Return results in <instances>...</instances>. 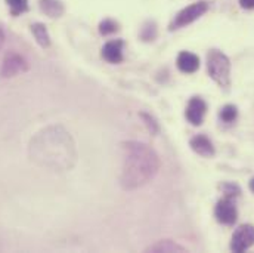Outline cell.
<instances>
[{
	"mask_svg": "<svg viewBox=\"0 0 254 253\" xmlns=\"http://www.w3.org/2000/svg\"><path fill=\"white\" fill-rule=\"evenodd\" d=\"M219 117H220V120L225 122V123H232V122H235L237 117H238V108H237L235 105H232V104H228V105H225V107L220 110Z\"/></svg>",
	"mask_w": 254,
	"mask_h": 253,
	"instance_id": "5bb4252c",
	"label": "cell"
},
{
	"mask_svg": "<svg viewBox=\"0 0 254 253\" xmlns=\"http://www.w3.org/2000/svg\"><path fill=\"white\" fill-rule=\"evenodd\" d=\"M123 150L122 187L127 191L140 188L157 175L160 168L158 156L142 142H127L123 145Z\"/></svg>",
	"mask_w": 254,
	"mask_h": 253,
	"instance_id": "6da1fadb",
	"label": "cell"
},
{
	"mask_svg": "<svg viewBox=\"0 0 254 253\" xmlns=\"http://www.w3.org/2000/svg\"><path fill=\"white\" fill-rule=\"evenodd\" d=\"M205 113H207V104L204 102V99H201L199 96L190 98L188 105H187V111H185V116L190 125H193V126L202 125Z\"/></svg>",
	"mask_w": 254,
	"mask_h": 253,
	"instance_id": "8992f818",
	"label": "cell"
},
{
	"mask_svg": "<svg viewBox=\"0 0 254 253\" xmlns=\"http://www.w3.org/2000/svg\"><path fill=\"white\" fill-rule=\"evenodd\" d=\"M250 190H252L254 192V178H253V179H252V181H250Z\"/></svg>",
	"mask_w": 254,
	"mask_h": 253,
	"instance_id": "44dd1931",
	"label": "cell"
},
{
	"mask_svg": "<svg viewBox=\"0 0 254 253\" xmlns=\"http://www.w3.org/2000/svg\"><path fill=\"white\" fill-rule=\"evenodd\" d=\"M240 6L243 9H254V0H240Z\"/></svg>",
	"mask_w": 254,
	"mask_h": 253,
	"instance_id": "d6986e66",
	"label": "cell"
},
{
	"mask_svg": "<svg viewBox=\"0 0 254 253\" xmlns=\"http://www.w3.org/2000/svg\"><path fill=\"white\" fill-rule=\"evenodd\" d=\"M149 252H185V249L170 240H166V242H160L157 245H154L152 248L148 249Z\"/></svg>",
	"mask_w": 254,
	"mask_h": 253,
	"instance_id": "4fadbf2b",
	"label": "cell"
},
{
	"mask_svg": "<svg viewBox=\"0 0 254 253\" xmlns=\"http://www.w3.org/2000/svg\"><path fill=\"white\" fill-rule=\"evenodd\" d=\"M102 58L111 64H119L123 61V42L113 40L102 48Z\"/></svg>",
	"mask_w": 254,
	"mask_h": 253,
	"instance_id": "9c48e42d",
	"label": "cell"
},
{
	"mask_svg": "<svg viewBox=\"0 0 254 253\" xmlns=\"http://www.w3.org/2000/svg\"><path fill=\"white\" fill-rule=\"evenodd\" d=\"M28 70V64L27 61L18 55V54H9L1 65V76L3 77H12L16 76L19 73H24Z\"/></svg>",
	"mask_w": 254,
	"mask_h": 253,
	"instance_id": "52a82bcc",
	"label": "cell"
},
{
	"mask_svg": "<svg viewBox=\"0 0 254 253\" xmlns=\"http://www.w3.org/2000/svg\"><path fill=\"white\" fill-rule=\"evenodd\" d=\"M178 68L182 73L192 74V73H195L199 68V58L195 54H190V52L184 51L178 57Z\"/></svg>",
	"mask_w": 254,
	"mask_h": 253,
	"instance_id": "30bf717a",
	"label": "cell"
},
{
	"mask_svg": "<svg viewBox=\"0 0 254 253\" xmlns=\"http://www.w3.org/2000/svg\"><path fill=\"white\" fill-rule=\"evenodd\" d=\"M6 3L13 16H18L28 10V0H6Z\"/></svg>",
	"mask_w": 254,
	"mask_h": 253,
	"instance_id": "9a60e30c",
	"label": "cell"
},
{
	"mask_svg": "<svg viewBox=\"0 0 254 253\" xmlns=\"http://www.w3.org/2000/svg\"><path fill=\"white\" fill-rule=\"evenodd\" d=\"M254 246V227L250 224H244L237 228V231L232 236L231 249L234 252L240 253L250 249Z\"/></svg>",
	"mask_w": 254,
	"mask_h": 253,
	"instance_id": "5b68a950",
	"label": "cell"
},
{
	"mask_svg": "<svg viewBox=\"0 0 254 253\" xmlns=\"http://www.w3.org/2000/svg\"><path fill=\"white\" fill-rule=\"evenodd\" d=\"M223 191H225V197H231V198H234V197H237V195H240V187L237 185V184H225L223 187Z\"/></svg>",
	"mask_w": 254,
	"mask_h": 253,
	"instance_id": "e0dca14e",
	"label": "cell"
},
{
	"mask_svg": "<svg viewBox=\"0 0 254 253\" xmlns=\"http://www.w3.org/2000/svg\"><path fill=\"white\" fill-rule=\"evenodd\" d=\"M116 31H119V24L113 19H104L99 24V33L102 36H110V34H114Z\"/></svg>",
	"mask_w": 254,
	"mask_h": 253,
	"instance_id": "2e32d148",
	"label": "cell"
},
{
	"mask_svg": "<svg viewBox=\"0 0 254 253\" xmlns=\"http://www.w3.org/2000/svg\"><path fill=\"white\" fill-rule=\"evenodd\" d=\"M207 10H208V3H207V1L192 3L188 7L182 9V10L173 18V21H172L170 25H169V30L173 31V30H179V28H184V27L190 25L193 21H196L198 18H201Z\"/></svg>",
	"mask_w": 254,
	"mask_h": 253,
	"instance_id": "3957f363",
	"label": "cell"
},
{
	"mask_svg": "<svg viewBox=\"0 0 254 253\" xmlns=\"http://www.w3.org/2000/svg\"><path fill=\"white\" fill-rule=\"evenodd\" d=\"M190 148L202 157H213L214 156V147L211 144V141L205 136V135H196L190 141Z\"/></svg>",
	"mask_w": 254,
	"mask_h": 253,
	"instance_id": "ba28073f",
	"label": "cell"
},
{
	"mask_svg": "<svg viewBox=\"0 0 254 253\" xmlns=\"http://www.w3.org/2000/svg\"><path fill=\"white\" fill-rule=\"evenodd\" d=\"M214 216L223 225H234L238 219V209L235 206L234 198L231 197L220 198L214 207Z\"/></svg>",
	"mask_w": 254,
	"mask_h": 253,
	"instance_id": "277c9868",
	"label": "cell"
},
{
	"mask_svg": "<svg viewBox=\"0 0 254 253\" xmlns=\"http://www.w3.org/2000/svg\"><path fill=\"white\" fill-rule=\"evenodd\" d=\"M142 117H143V119L146 120V125L149 126V129H151L152 132H157V130H158V126L155 125V122H154V120H152V119H151L149 116H146V114H142Z\"/></svg>",
	"mask_w": 254,
	"mask_h": 253,
	"instance_id": "ac0fdd59",
	"label": "cell"
},
{
	"mask_svg": "<svg viewBox=\"0 0 254 253\" xmlns=\"http://www.w3.org/2000/svg\"><path fill=\"white\" fill-rule=\"evenodd\" d=\"M31 33H33V36L36 37L37 43L42 48H49L51 46V37H49L46 25H43L40 22H36V24L31 25Z\"/></svg>",
	"mask_w": 254,
	"mask_h": 253,
	"instance_id": "7c38bea8",
	"label": "cell"
},
{
	"mask_svg": "<svg viewBox=\"0 0 254 253\" xmlns=\"http://www.w3.org/2000/svg\"><path fill=\"white\" fill-rule=\"evenodd\" d=\"M3 42H4V34H3V31H1V28H0V48H1Z\"/></svg>",
	"mask_w": 254,
	"mask_h": 253,
	"instance_id": "ffe728a7",
	"label": "cell"
},
{
	"mask_svg": "<svg viewBox=\"0 0 254 253\" xmlns=\"http://www.w3.org/2000/svg\"><path fill=\"white\" fill-rule=\"evenodd\" d=\"M39 6L45 15L49 18H60L65 12V7L61 0H39Z\"/></svg>",
	"mask_w": 254,
	"mask_h": 253,
	"instance_id": "8fae6325",
	"label": "cell"
},
{
	"mask_svg": "<svg viewBox=\"0 0 254 253\" xmlns=\"http://www.w3.org/2000/svg\"><path fill=\"white\" fill-rule=\"evenodd\" d=\"M208 76L222 87L231 84V61L229 58L217 49H211L207 55Z\"/></svg>",
	"mask_w": 254,
	"mask_h": 253,
	"instance_id": "7a4b0ae2",
	"label": "cell"
}]
</instances>
